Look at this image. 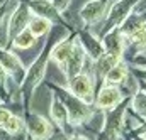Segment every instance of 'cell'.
<instances>
[{
    "instance_id": "277c9868",
    "label": "cell",
    "mask_w": 146,
    "mask_h": 140,
    "mask_svg": "<svg viewBox=\"0 0 146 140\" xmlns=\"http://www.w3.org/2000/svg\"><path fill=\"white\" fill-rule=\"evenodd\" d=\"M107 12H109V2L107 0H90L82 7L80 17L83 20V24L94 26L99 20H102L107 15Z\"/></svg>"
},
{
    "instance_id": "d4e9b609",
    "label": "cell",
    "mask_w": 146,
    "mask_h": 140,
    "mask_svg": "<svg viewBox=\"0 0 146 140\" xmlns=\"http://www.w3.org/2000/svg\"><path fill=\"white\" fill-rule=\"evenodd\" d=\"M133 140H146V133L143 132V133H139V135H134Z\"/></svg>"
},
{
    "instance_id": "603a6c76",
    "label": "cell",
    "mask_w": 146,
    "mask_h": 140,
    "mask_svg": "<svg viewBox=\"0 0 146 140\" xmlns=\"http://www.w3.org/2000/svg\"><path fill=\"white\" fill-rule=\"evenodd\" d=\"M10 116H12L10 111H7V110H0V127H3V125L9 122Z\"/></svg>"
},
{
    "instance_id": "44dd1931",
    "label": "cell",
    "mask_w": 146,
    "mask_h": 140,
    "mask_svg": "<svg viewBox=\"0 0 146 140\" xmlns=\"http://www.w3.org/2000/svg\"><path fill=\"white\" fill-rule=\"evenodd\" d=\"M3 127H5V130H7L9 133H19V132L22 130V120L12 115V116L9 118V122H7Z\"/></svg>"
},
{
    "instance_id": "52a82bcc",
    "label": "cell",
    "mask_w": 146,
    "mask_h": 140,
    "mask_svg": "<svg viewBox=\"0 0 146 140\" xmlns=\"http://www.w3.org/2000/svg\"><path fill=\"white\" fill-rule=\"evenodd\" d=\"M124 100V93L117 86H102L99 95L95 96L94 103L100 110H112Z\"/></svg>"
},
{
    "instance_id": "7c38bea8",
    "label": "cell",
    "mask_w": 146,
    "mask_h": 140,
    "mask_svg": "<svg viewBox=\"0 0 146 140\" xmlns=\"http://www.w3.org/2000/svg\"><path fill=\"white\" fill-rule=\"evenodd\" d=\"M29 10L34 12L37 17H44L51 22H60L61 14L53 7L51 0H31L29 2Z\"/></svg>"
},
{
    "instance_id": "6da1fadb",
    "label": "cell",
    "mask_w": 146,
    "mask_h": 140,
    "mask_svg": "<svg viewBox=\"0 0 146 140\" xmlns=\"http://www.w3.org/2000/svg\"><path fill=\"white\" fill-rule=\"evenodd\" d=\"M68 91L80 101L90 105L95 100L94 93V78L90 73H80L75 78L68 79Z\"/></svg>"
},
{
    "instance_id": "8992f818",
    "label": "cell",
    "mask_w": 146,
    "mask_h": 140,
    "mask_svg": "<svg viewBox=\"0 0 146 140\" xmlns=\"http://www.w3.org/2000/svg\"><path fill=\"white\" fill-rule=\"evenodd\" d=\"M85 61H87V54H85L83 47L80 46V42L75 41V46H73L72 54L68 56V59H66V63H65V68H63L65 74H66V78L72 79V78H75L76 74L83 73Z\"/></svg>"
},
{
    "instance_id": "5b68a950",
    "label": "cell",
    "mask_w": 146,
    "mask_h": 140,
    "mask_svg": "<svg viewBox=\"0 0 146 140\" xmlns=\"http://www.w3.org/2000/svg\"><path fill=\"white\" fill-rule=\"evenodd\" d=\"M126 37L124 34L119 31V27H114L107 31L104 37H102V46H104V51L107 54H112V56H117L122 59V54L126 51Z\"/></svg>"
},
{
    "instance_id": "f1b7e54d",
    "label": "cell",
    "mask_w": 146,
    "mask_h": 140,
    "mask_svg": "<svg viewBox=\"0 0 146 140\" xmlns=\"http://www.w3.org/2000/svg\"><path fill=\"white\" fill-rule=\"evenodd\" d=\"M145 133H146V132H145Z\"/></svg>"
},
{
    "instance_id": "4fadbf2b",
    "label": "cell",
    "mask_w": 146,
    "mask_h": 140,
    "mask_svg": "<svg viewBox=\"0 0 146 140\" xmlns=\"http://www.w3.org/2000/svg\"><path fill=\"white\" fill-rule=\"evenodd\" d=\"M29 14H31V10H29L27 5H21L15 10V14L10 19V26H9V34L12 35V37H15L21 31H24L27 27V24L31 20V15Z\"/></svg>"
},
{
    "instance_id": "484cf974",
    "label": "cell",
    "mask_w": 146,
    "mask_h": 140,
    "mask_svg": "<svg viewBox=\"0 0 146 140\" xmlns=\"http://www.w3.org/2000/svg\"><path fill=\"white\" fill-rule=\"evenodd\" d=\"M68 140H88V139L83 137V135H73V137H70Z\"/></svg>"
},
{
    "instance_id": "30bf717a",
    "label": "cell",
    "mask_w": 146,
    "mask_h": 140,
    "mask_svg": "<svg viewBox=\"0 0 146 140\" xmlns=\"http://www.w3.org/2000/svg\"><path fill=\"white\" fill-rule=\"evenodd\" d=\"M49 52H51V47L44 49V51L41 52V56L37 58V61L31 66V69H29L27 76H26V83H24V86H26V88H31V90H33L37 83L41 81V78H42L44 71H46V63H48Z\"/></svg>"
},
{
    "instance_id": "e0dca14e",
    "label": "cell",
    "mask_w": 146,
    "mask_h": 140,
    "mask_svg": "<svg viewBox=\"0 0 146 140\" xmlns=\"http://www.w3.org/2000/svg\"><path fill=\"white\" fill-rule=\"evenodd\" d=\"M121 61V58H117V56H112V54H107V52H104L99 59H95V61H92L94 63V69H95V74L99 76V78H104L106 76V73L114 66V64H117Z\"/></svg>"
},
{
    "instance_id": "7a4b0ae2",
    "label": "cell",
    "mask_w": 146,
    "mask_h": 140,
    "mask_svg": "<svg viewBox=\"0 0 146 140\" xmlns=\"http://www.w3.org/2000/svg\"><path fill=\"white\" fill-rule=\"evenodd\" d=\"M61 95V101L65 103L66 110H68V122L73 123V125H82L85 122H88L92 118V110H90V105L80 101L78 98H75L72 93H65V91H60Z\"/></svg>"
},
{
    "instance_id": "ffe728a7",
    "label": "cell",
    "mask_w": 146,
    "mask_h": 140,
    "mask_svg": "<svg viewBox=\"0 0 146 140\" xmlns=\"http://www.w3.org/2000/svg\"><path fill=\"white\" fill-rule=\"evenodd\" d=\"M0 64H2V68L7 71H17V69H22V64H21V61L14 56V54H10V52H5V51H0Z\"/></svg>"
},
{
    "instance_id": "cb8c5ba5",
    "label": "cell",
    "mask_w": 146,
    "mask_h": 140,
    "mask_svg": "<svg viewBox=\"0 0 146 140\" xmlns=\"http://www.w3.org/2000/svg\"><path fill=\"white\" fill-rule=\"evenodd\" d=\"M5 81V69L2 68V64H0V84Z\"/></svg>"
},
{
    "instance_id": "2e32d148",
    "label": "cell",
    "mask_w": 146,
    "mask_h": 140,
    "mask_svg": "<svg viewBox=\"0 0 146 140\" xmlns=\"http://www.w3.org/2000/svg\"><path fill=\"white\" fill-rule=\"evenodd\" d=\"M49 110H51V116L56 122V125H60L63 128L68 123V110H66L65 103L58 96H53V101H51V108Z\"/></svg>"
},
{
    "instance_id": "83f0119b",
    "label": "cell",
    "mask_w": 146,
    "mask_h": 140,
    "mask_svg": "<svg viewBox=\"0 0 146 140\" xmlns=\"http://www.w3.org/2000/svg\"><path fill=\"white\" fill-rule=\"evenodd\" d=\"M134 63H138V61H134ZM138 64H145V66H146V63H138Z\"/></svg>"
},
{
    "instance_id": "9a60e30c",
    "label": "cell",
    "mask_w": 146,
    "mask_h": 140,
    "mask_svg": "<svg viewBox=\"0 0 146 140\" xmlns=\"http://www.w3.org/2000/svg\"><path fill=\"white\" fill-rule=\"evenodd\" d=\"M129 101H131V106H133L136 116L146 122V84L139 81V88L133 93Z\"/></svg>"
},
{
    "instance_id": "7402d4cb",
    "label": "cell",
    "mask_w": 146,
    "mask_h": 140,
    "mask_svg": "<svg viewBox=\"0 0 146 140\" xmlns=\"http://www.w3.org/2000/svg\"><path fill=\"white\" fill-rule=\"evenodd\" d=\"M51 3H53V7L63 15L66 10H68V7H70V3H72V0H51Z\"/></svg>"
},
{
    "instance_id": "5bb4252c",
    "label": "cell",
    "mask_w": 146,
    "mask_h": 140,
    "mask_svg": "<svg viewBox=\"0 0 146 140\" xmlns=\"http://www.w3.org/2000/svg\"><path fill=\"white\" fill-rule=\"evenodd\" d=\"M129 74V68L126 63L119 61L117 64H114L104 76V86H117L121 83L126 81V76Z\"/></svg>"
},
{
    "instance_id": "d6986e66",
    "label": "cell",
    "mask_w": 146,
    "mask_h": 140,
    "mask_svg": "<svg viewBox=\"0 0 146 140\" xmlns=\"http://www.w3.org/2000/svg\"><path fill=\"white\" fill-rule=\"evenodd\" d=\"M36 39H37L36 35L31 34V31L26 27L24 31H21L14 37V46L19 47V49H29V47H33L36 44Z\"/></svg>"
},
{
    "instance_id": "4316f807",
    "label": "cell",
    "mask_w": 146,
    "mask_h": 140,
    "mask_svg": "<svg viewBox=\"0 0 146 140\" xmlns=\"http://www.w3.org/2000/svg\"><path fill=\"white\" fill-rule=\"evenodd\" d=\"M138 128H141V130H143V132H146V122H143V125H139V127H138Z\"/></svg>"
},
{
    "instance_id": "8fae6325",
    "label": "cell",
    "mask_w": 146,
    "mask_h": 140,
    "mask_svg": "<svg viewBox=\"0 0 146 140\" xmlns=\"http://www.w3.org/2000/svg\"><path fill=\"white\" fill-rule=\"evenodd\" d=\"M75 41H76V37H73V39L72 37H65V39H61L58 44H54V46L51 47L49 58H51V61H54L61 69L65 68V63H66L68 56L72 54Z\"/></svg>"
},
{
    "instance_id": "9c48e42d",
    "label": "cell",
    "mask_w": 146,
    "mask_h": 140,
    "mask_svg": "<svg viewBox=\"0 0 146 140\" xmlns=\"http://www.w3.org/2000/svg\"><path fill=\"white\" fill-rule=\"evenodd\" d=\"M76 41H78L80 46L83 47L87 58L92 59V61L99 59V58L106 52V51H104V46H102V41L97 39L95 35H92L90 32H87V31H83V32H80V34L76 35Z\"/></svg>"
},
{
    "instance_id": "ba28073f",
    "label": "cell",
    "mask_w": 146,
    "mask_h": 140,
    "mask_svg": "<svg viewBox=\"0 0 146 140\" xmlns=\"http://www.w3.org/2000/svg\"><path fill=\"white\" fill-rule=\"evenodd\" d=\"M27 130L36 140H48L53 135L51 123L37 113H31L27 116Z\"/></svg>"
},
{
    "instance_id": "3957f363",
    "label": "cell",
    "mask_w": 146,
    "mask_h": 140,
    "mask_svg": "<svg viewBox=\"0 0 146 140\" xmlns=\"http://www.w3.org/2000/svg\"><path fill=\"white\" fill-rule=\"evenodd\" d=\"M141 0H117L115 3H112V7H109V12L106 15V27H104V34L114 29L119 27L127 17L129 14L134 10V7L139 3Z\"/></svg>"
},
{
    "instance_id": "ac0fdd59",
    "label": "cell",
    "mask_w": 146,
    "mask_h": 140,
    "mask_svg": "<svg viewBox=\"0 0 146 140\" xmlns=\"http://www.w3.org/2000/svg\"><path fill=\"white\" fill-rule=\"evenodd\" d=\"M51 26L53 22L44 19V17H33L27 24V29L31 31V34H34L36 37H41V35H46L49 31H51Z\"/></svg>"
}]
</instances>
